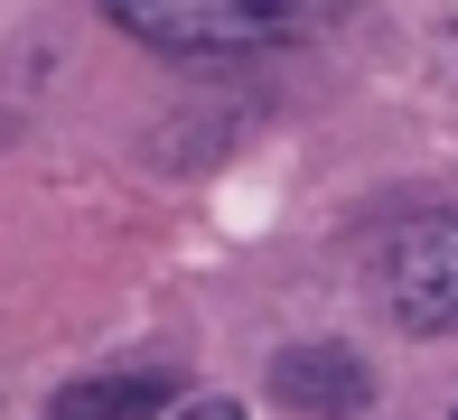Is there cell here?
Listing matches in <instances>:
<instances>
[{"label":"cell","instance_id":"6da1fadb","mask_svg":"<svg viewBox=\"0 0 458 420\" xmlns=\"http://www.w3.org/2000/svg\"><path fill=\"white\" fill-rule=\"evenodd\" d=\"M374 299L403 336H458V215H403L374 243Z\"/></svg>","mask_w":458,"mask_h":420},{"label":"cell","instance_id":"7a4b0ae2","mask_svg":"<svg viewBox=\"0 0 458 420\" xmlns=\"http://www.w3.org/2000/svg\"><path fill=\"white\" fill-rule=\"evenodd\" d=\"M309 10L290 0H113V29L140 38L159 56H234V47H272Z\"/></svg>","mask_w":458,"mask_h":420},{"label":"cell","instance_id":"3957f363","mask_svg":"<svg viewBox=\"0 0 458 420\" xmlns=\"http://www.w3.org/2000/svg\"><path fill=\"white\" fill-rule=\"evenodd\" d=\"M262 383H272V402H281V411H300V420H365V411H374V392H384V383H374V365H365L356 346H337V336L281 346Z\"/></svg>","mask_w":458,"mask_h":420},{"label":"cell","instance_id":"277c9868","mask_svg":"<svg viewBox=\"0 0 458 420\" xmlns=\"http://www.w3.org/2000/svg\"><path fill=\"white\" fill-rule=\"evenodd\" d=\"M169 411H178V365H103L47 402V420H169Z\"/></svg>","mask_w":458,"mask_h":420},{"label":"cell","instance_id":"5b68a950","mask_svg":"<svg viewBox=\"0 0 458 420\" xmlns=\"http://www.w3.org/2000/svg\"><path fill=\"white\" fill-rule=\"evenodd\" d=\"M169 420H243V402H178Z\"/></svg>","mask_w":458,"mask_h":420},{"label":"cell","instance_id":"8992f818","mask_svg":"<svg viewBox=\"0 0 458 420\" xmlns=\"http://www.w3.org/2000/svg\"><path fill=\"white\" fill-rule=\"evenodd\" d=\"M449 420H458V411H449Z\"/></svg>","mask_w":458,"mask_h":420}]
</instances>
